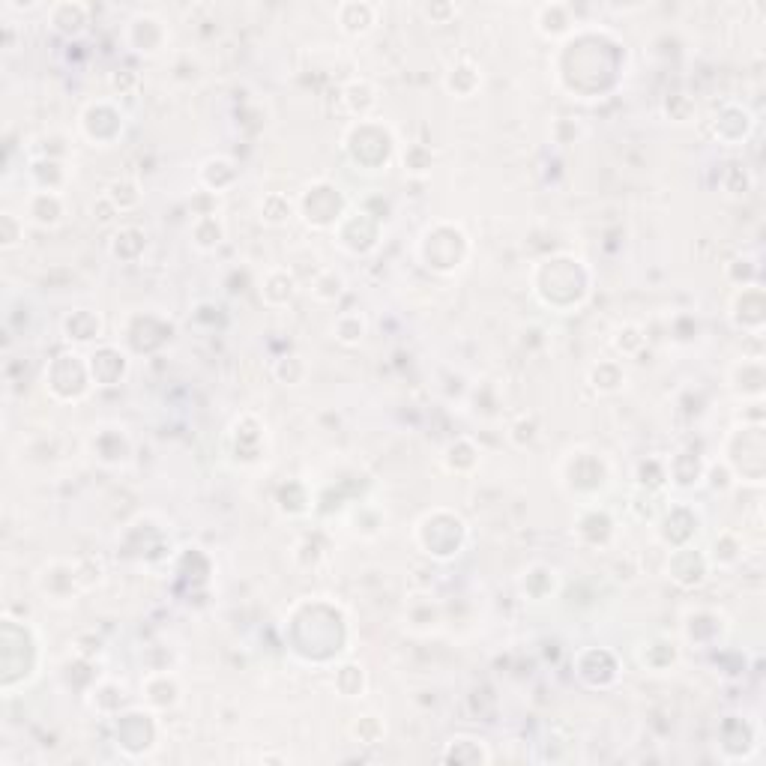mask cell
<instances>
[{"label": "cell", "mask_w": 766, "mask_h": 766, "mask_svg": "<svg viewBox=\"0 0 766 766\" xmlns=\"http://www.w3.org/2000/svg\"><path fill=\"white\" fill-rule=\"evenodd\" d=\"M105 198L117 213H132L141 204V186L129 177H120L105 189Z\"/></svg>", "instance_id": "30"}, {"label": "cell", "mask_w": 766, "mask_h": 766, "mask_svg": "<svg viewBox=\"0 0 766 766\" xmlns=\"http://www.w3.org/2000/svg\"><path fill=\"white\" fill-rule=\"evenodd\" d=\"M342 96H345V105L357 114V120H366V114L378 105V90L366 78H357V81L345 84Z\"/></svg>", "instance_id": "26"}, {"label": "cell", "mask_w": 766, "mask_h": 766, "mask_svg": "<svg viewBox=\"0 0 766 766\" xmlns=\"http://www.w3.org/2000/svg\"><path fill=\"white\" fill-rule=\"evenodd\" d=\"M422 15L431 24H449L458 15V6L455 3H431V6H422Z\"/></svg>", "instance_id": "36"}, {"label": "cell", "mask_w": 766, "mask_h": 766, "mask_svg": "<svg viewBox=\"0 0 766 766\" xmlns=\"http://www.w3.org/2000/svg\"><path fill=\"white\" fill-rule=\"evenodd\" d=\"M90 18H93V9L90 3H81V0H57L48 6V24L54 33L60 36H81L87 27H90Z\"/></svg>", "instance_id": "15"}, {"label": "cell", "mask_w": 766, "mask_h": 766, "mask_svg": "<svg viewBox=\"0 0 766 766\" xmlns=\"http://www.w3.org/2000/svg\"><path fill=\"white\" fill-rule=\"evenodd\" d=\"M258 213H261V222H267V225H285L291 216H297V204H291L279 192H270V195L261 198Z\"/></svg>", "instance_id": "31"}, {"label": "cell", "mask_w": 766, "mask_h": 766, "mask_svg": "<svg viewBox=\"0 0 766 766\" xmlns=\"http://www.w3.org/2000/svg\"><path fill=\"white\" fill-rule=\"evenodd\" d=\"M416 252H419V261L425 270L449 276L464 267V261L470 255V237L455 222H437L422 231Z\"/></svg>", "instance_id": "1"}, {"label": "cell", "mask_w": 766, "mask_h": 766, "mask_svg": "<svg viewBox=\"0 0 766 766\" xmlns=\"http://www.w3.org/2000/svg\"><path fill=\"white\" fill-rule=\"evenodd\" d=\"M443 87H446V93L455 96V99H470V96H476L479 87H482V69H479V63H473L470 57L455 60V63L443 72Z\"/></svg>", "instance_id": "18"}, {"label": "cell", "mask_w": 766, "mask_h": 766, "mask_svg": "<svg viewBox=\"0 0 766 766\" xmlns=\"http://www.w3.org/2000/svg\"><path fill=\"white\" fill-rule=\"evenodd\" d=\"M560 482L569 494L581 497L584 503H596L593 497L602 494L611 482V467L599 452L572 449L560 464Z\"/></svg>", "instance_id": "2"}, {"label": "cell", "mask_w": 766, "mask_h": 766, "mask_svg": "<svg viewBox=\"0 0 766 766\" xmlns=\"http://www.w3.org/2000/svg\"><path fill=\"white\" fill-rule=\"evenodd\" d=\"M378 18H381V6L366 3V0H360V3L348 0V3H339V9H336L339 30L345 36H369L378 27Z\"/></svg>", "instance_id": "16"}, {"label": "cell", "mask_w": 766, "mask_h": 766, "mask_svg": "<svg viewBox=\"0 0 766 766\" xmlns=\"http://www.w3.org/2000/svg\"><path fill=\"white\" fill-rule=\"evenodd\" d=\"M81 566H84V560H51V563H45L36 572L39 596L51 605H72L78 590L87 587Z\"/></svg>", "instance_id": "6"}, {"label": "cell", "mask_w": 766, "mask_h": 766, "mask_svg": "<svg viewBox=\"0 0 766 766\" xmlns=\"http://www.w3.org/2000/svg\"><path fill=\"white\" fill-rule=\"evenodd\" d=\"M401 165H404L407 174L425 177L434 165V153L425 144H407V150L401 153Z\"/></svg>", "instance_id": "34"}, {"label": "cell", "mask_w": 766, "mask_h": 766, "mask_svg": "<svg viewBox=\"0 0 766 766\" xmlns=\"http://www.w3.org/2000/svg\"><path fill=\"white\" fill-rule=\"evenodd\" d=\"M369 333V324L360 312H342L336 321H333V339L342 342L345 348H357Z\"/></svg>", "instance_id": "28"}, {"label": "cell", "mask_w": 766, "mask_h": 766, "mask_svg": "<svg viewBox=\"0 0 766 766\" xmlns=\"http://www.w3.org/2000/svg\"><path fill=\"white\" fill-rule=\"evenodd\" d=\"M476 464H479V452H476V446H473L467 437H461V440L449 443V446H446V452H443V467H446L449 473L467 476V473H473V470H476Z\"/></svg>", "instance_id": "25"}, {"label": "cell", "mask_w": 766, "mask_h": 766, "mask_svg": "<svg viewBox=\"0 0 766 766\" xmlns=\"http://www.w3.org/2000/svg\"><path fill=\"white\" fill-rule=\"evenodd\" d=\"M123 123H126V114L123 108L114 102V99H96V102H87L78 114V129L81 135L93 144V147H108L105 144V126H111L114 132L123 135Z\"/></svg>", "instance_id": "8"}, {"label": "cell", "mask_w": 766, "mask_h": 766, "mask_svg": "<svg viewBox=\"0 0 766 766\" xmlns=\"http://www.w3.org/2000/svg\"><path fill=\"white\" fill-rule=\"evenodd\" d=\"M225 222H222V216H216V213H201V216H195V222H192V231H189V237H192V246L198 249V252H216L222 243H225Z\"/></svg>", "instance_id": "21"}, {"label": "cell", "mask_w": 766, "mask_h": 766, "mask_svg": "<svg viewBox=\"0 0 766 766\" xmlns=\"http://www.w3.org/2000/svg\"><path fill=\"white\" fill-rule=\"evenodd\" d=\"M90 452L99 464L105 467H117V464H126L129 455H132V443H129V434L126 428L120 425H102L96 428V434L90 437Z\"/></svg>", "instance_id": "11"}, {"label": "cell", "mask_w": 766, "mask_h": 766, "mask_svg": "<svg viewBox=\"0 0 766 766\" xmlns=\"http://www.w3.org/2000/svg\"><path fill=\"white\" fill-rule=\"evenodd\" d=\"M60 333L72 345H96L102 339V318L90 309H75L60 321Z\"/></svg>", "instance_id": "20"}, {"label": "cell", "mask_w": 766, "mask_h": 766, "mask_svg": "<svg viewBox=\"0 0 766 766\" xmlns=\"http://www.w3.org/2000/svg\"><path fill=\"white\" fill-rule=\"evenodd\" d=\"M66 195L63 192H42V189H30L24 198V222L42 231H54L66 222Z\"/></svg>", "instance_id": "10"}, {"label": "cell", "mask_w": 766, "mask_h": 766, "mask_svg": "<svg viewBox=\"0 0 766 766\" xmlns=\"http://www.w3.org/2000/svg\"><path fill=\"white\" fill-rule=\"evenodd\" d=\"M383 728L381 722H378V716H363L357 725H354V737H360L366 746H375V743H381L383 740Z\"/></svg>", "instance_id": "35"}, {"label": "cell", "mask_w": 766, "mask_h": 766, "mask_svg": "<svg viewBox=\"0 0 766 766\" xmlns=\"http://www.w3.org/2000/svg\"><path fill=\"white\" fill-rule=\"evenodd\" d=\"M156 674H159L162 689H156V683H153L150 677H144V683H141V695H144V701H147L153 710L174 707V704L180 701V680H177L174 674H168V671H156Z\"/></svg>", "instance_id": "23"}, {"label": "cell", "mask_w": 766, "mask_h": 766, "mask_svg": "<svg viewBox=\"0 0 766 766\" xmlns=\"http://www.w3.org/2000/svg\"><path fill=\"white\" fill-rule=\"evenodd\" d=\"M168 24L156 12H138L126 24V42L135 54L159 57L168 48Z\"/></svg>", "instance_id": "9"}, {"label": "cell", "mask_w": 766, "mask_h": 766, "mask_svg": "<svg viewBox=\"0 0 766 766\" xmlns=\"http://www.w3.org/2000/svg\"><path fill=\"white\" fill-rule=\"evenodd\" d=\"M297 216L318 231H336L339 222L348 216L345 192L333 180H315L309 183L297 198Z\"/></svg>", "instance_id": "3"}, {"label": "cell", "mask_w": 766, "mask_h": 766, "mask_svg": "<svg viewBox=\"0 0 766 766\" xmlns=\"http://www.w3.org/2000/svg\"><path fill=\"white\" fill-rule=\"evenodd\" d=\"M42 383H45V392L54 398V401H81L93 383V375H90V363L87 357L75 354V351H63L57 354L54 360H48L45 366V375H42Z\"/></svg>", "instance_id": "4"}, {"label": "cell", "mask_w": 766, "mask_h": 766, "mask_svg": "<svg viewBox=\"0 0 766 766\" xmlns=\"http://www.w3.org/2000/svg\"><path fill=\"white\" fill-rule=\"evenodd\" d=\"M572 533L578 536V542L584 545H605L614 536V518L608 509L596 506V503H581Z\"/></svg>", "instance_id": "12"}, {"label": "cell", "mask_w": 766, "mask_h": 766, "mask_svg": "<svg viewBox=\"0 0 766 766\" xmlns=\"http://www.w3.org/2000/svg\"><path fill=\"white\" fill-rule=\"evenodd\" d=\"M246 425H249V413L231 425V437H237L234 455H237L240 461H249V458L255 461V458H261V452L252 449V440H255V443H264V431H267V428H264L261 422H255V428H246Z\"/></svg>", "instance_id": "27"}, {"label": "cell", "mask_w": 766, "mask_h": 766, "mask_svg": "<svg viewBox=\"0 0 766 766\" xmlns=\"http://www.w3.org/2000/svg\"><path fill=\"white\" fill-rule=\"evenodd\" d=\"M24 216L12 213V210H3L0 213V249L3 252H12L24 243Z\"/></svg>", "instance_id": "32"}, {"label": "cell", "mask_w": 766, "mask_h": 766, "mask_svg": "<svg viewBox=\"0 0 766 766\" xmlns=\"http://www.w3.org/2000/svg\"><path fill=\"white\" fill-rule=\"evenodd\" d=\"M707 572H710L707 554H701V551L692 548V545L674 548V554H671V560H668V575H671L680 587H686V590L701 587V584L707 581Z\"/></svg>", "instance_id": "13"}, {"label": "cell", "mask_w": 766, "mask_h": 766, "mask_svg": "<svg viewBox=\"0 0 766 766\" xmlns=\"http://www.w3.org/2000/svg\"><path fill=\"white\" fill-rule=\"evenodd\" d=\"M728 536L731 533H722L716 542H713V551L707 554L710 566H722V569H731L740 557H743V542L734 536V545H728Z\"/></svg>", "instance_id": "33"}, {"label": "cell", "mask_w": 766, "mask_h": 766, "mask_svg": "<svg viewBox=\"0 0 766 766\" xmlns=\"http://www.w3.org/2000/svg\"><path fill=\"white\" fill-rule=\"evenodd\" d=\"M521 596L527 602H548L557 590H560V572L548 563H533L524 575H521Z\"/></svg>", "instance_id": "19"}, {"label": "cell", "mask_w": 766, "mask_h": 766, "mask_svg": "<svg viewBox=\"0 0 766 766\" xmlns=\"http://www.w3.org/2000/svg\"><path fill=\"white\" fill-rule=\"evenodd\" d=\"M536 33L545 36V39H554V42H566L575 30H578V18H575V9L569 3H542L536 9Z\"/></svg>", "instance_id": "14"}, {"label": "cell", "mask_w": 766, "mask_h": 766, "mask_svg": "<svg viewBox=\"0 0 766 766\" xmlns=\"http://www.w3.org/2000/svg\"><path fill=\"white\" fill-rule=\"evenodd\" d=\"M416 524L425 527V530H434V539L419 542L422 554H428V557H434V560H449L446 545L455 551V557L461 554V548H464V542H467V524H464L461 515H455V512H449V509H434V512H425Z\"/></svg>", "instance_id": "7"}, {"label": "cell", "mask_w": 766, "mask_h": 766, "mask_svg": "<svg viewBox=\"0 0 766 766\" xmlns=\"http://www.w3.org/2000/svg\"><path fill=\"white\" fill-rule=\"evenodd\" d=\"M345 288H348L345 276H342L339 270L327 267V270H321V273L309 282V297H312L315 303H321V306H330V303L342 300Z\"/></svg>", "instance_id": "24"}, {"label": "cell", "mask_w": 766, "mask_h": 766, "mask_svg": "<svg viewBox=\"0 0 766 766\" xmlns=\"http://www.w3.org/2000/svg\"><path fill=\"white\" fill-rule=\"evenodd\" d=\"M342 138H351V141H363V147H345V153L351 156L354 165H360L366 171L369 165V153H375V165L378 171H386L389 159L395 156V135L386 123H375L372 117L366 120H354L348 126V132Z\"/></svg>", "instance_id": "5"}, {"label": "cell", "mask_w": 766, "mask_h": 766, "mask_svg": "<svg viewBox=\"0 0 766 766\" xmlns=\"http://www.w3.org/2000/svg\"><path fill=\"white\" fill-rule=\"evenodd\" d=\"M90 363V375H93V383L96 386H114L126 378L129 372V357L120 351V348H111V345H102L99 351H93L87 357Z\"/></svg>", "instance_id": "17"}, {"label": "cell", "mask_w": 766, "mask_h": 766, "mask_svg": "<svg viewBox=\"0 0 766 766\" xmlns=\"http://www.w3.org/2000/svg\"><path fill=\"white\" fill-rule=\"evenodd\" d=\"M587 381H590V386H593L599 395H611V392H620V389H623V383H626V372H623V366H620V363H614V360H602V363H596V366L590 369Z\"/></svg>", "instance_id": "29"}, {"label": "cell", "mask_w": 766, "mask_h": 766, "mask_svg": "<svg viewBox=\"0 0 766 766\" xmlns=\"http://www.w3.org/2000/svg\"><path fill=\"white\" fill-rule=\"evenodd\" d=\"M294 297H297V282H294V276H291L288 270L276 267V270H270V273L264 276V282H261V300H264L267 306L282 309V306H288Z\"/></svg>", "instance_id": "22"}]
</instances>
